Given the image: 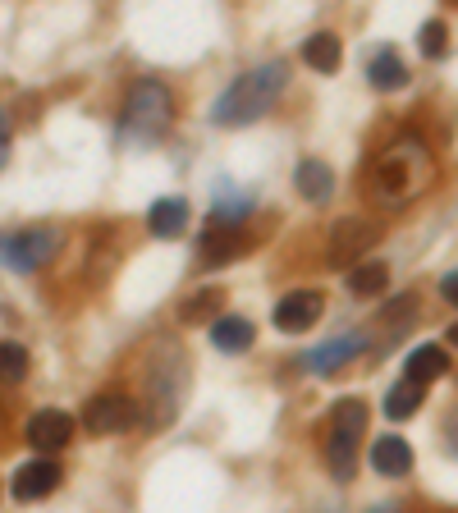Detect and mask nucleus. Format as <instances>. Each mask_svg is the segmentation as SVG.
<instances>
[{
    "instance_id": "obj_23",
    "label": "nucleus",
    "mask_w": 458,
    "mask_h": 513,
    "mask_svg": "<svg viewBox=\"0 0 458 513\" xmlns=\"http://www.w3.org/2000/svg\"><path fill=\"white\" fill-rule=\"evenodd\" d=\"M445 46H449V37H445V23H426L422 28V55H431V60H440L445 55Z\"/></svg>"
},
{
    "instance_id": "obj_5",
    "label": "nucleus",
    "mask_w": 458,
    "mask_h": 513,
    "mask_svg": "<svg viewBox=\"0 0 458 513\" xmlns=\"http://www.w3.org/2000/svg\"><path fill=\"white\" fill-rule=\"evenodd\" d=\"M385 234L381 220H371V216H349V220H339L335 234H330V262L335 266H349L358 262L362 252L376 248V239Z\"/></svg>"
},
{
    "instance_id": "obj_11",
    "label": "nucleus",
    "mask_w": 458,
    "mask_h": 513,
    "mask_svg": "<svg viewBox=\"0 0 458 513\" xmlns=\"http://www.w3.org/2000/svg\"><path fill=\"white\" fill-rule=\"evenodd\" d=\"M243 252H248V239H243L234 225H211V230L202 234V262H207V266L239 262Z\"/></svg>"
},
{
    "instance_id": "obj_21",
    "label": "nucleus",
    "mask_w": 458,
    "mask_h": 513,
    "mask_svg": "<svg viewBox=\"0 0 458 513\" xmlns=\"http://www.w3.org/2000/svg\"><path fill=\"white\" fill-rule=\"evenodd\" d=\"M349 289L358 298H376L390 289V271H385V262H362L349 271Z\"/></svg>"
},
{
    "instance_id": "obj_16",
    "label": "nucleus",
    "mask_w": 458,
    "mask_h": 513,
    "mask_svg": "<svg viewBox=\"0 0 458 513\" xmlns=\"http://www.w3.org/2000/svg\"><path fill=\"white\" fill-rule=\"evenodd\" d=\"M367 78H371V88L399 92L408 83V69H404V60H399L394 51H376L371 55V65H367Z\"/></svg>"
},
{
    "instance_id": "obj_3",
    "label": "nucleus",
    "mask_w": 458,
    "mask_h": 513,
    "mask_svg": "<svg viewBox=\"0 0 458 513\" xmlns=\"http://www.w3.org/2000/svg\"><path fill=\"white\" fill-rule=\"evenodd\" d=\"M362 431H367V404L362 399H344L330 413V431H326V463L335 481L353 477V463H358V445Z\"/></svg>"
},
{
    "instance_id": "obj_12",
    "label": "nucleus",
    "mask_w": 458,
    "mask_h": 513,
    "mask_svg": "<svg viewBox=\"0 0 458 513\" xmlns=\"http://www.w3.org/2000/svg\"><path fill=\"white\" fill-rule=\"evenodd\" d=\"M371 468L381 477H408L413 472V449H408L404 436H381L371 445Z\"/></svg>"
},
{
    "instance_id": "obj_15",
    "label": "nucleus",
    "mask_w": 458,
    "mask_h": 513,
    "mask_svg": "<svg viewBox=\"0 0 458 513\" xmlns=\"http://www.w3.org/2000/svg\"><path fill=\"white\" fill-rule=\"evenodd\" d=\"M353 353H362V339L358 335H349V339H335V344H326V349H317V353H307V372H321V376H330V372H339L344 362L353 358Z\"/></svg>"
},
{
    "instance_id": "obj_1",
    "label": "nucleus",
    "mask_w": 458,
    "mask_h": 513,
    "mask_svg": "<svg viewBox=\"0 0 458 513\" xmlns=\"http://www.w3.org/2000/svg\"><path fill=\"white\" fill-rule=\"evenodd\" d=\"M284 83H289V69H284L280 60H271V65H262V69H252V74H243L239 83H229V88L220 92L216 110H211V120H216L220 129H239V124L262 120L266 110L275 106V97L284 92Z\"/></svg>"
},
{
    "instance_id": "obj_18",
    "label": "nucleus",
    "mask_w": 458,
    "mask_h": 513,
    "mask_svg": "<svg viewBox=\"0 0 458 513\" xmlns=\"http://www.w3.org/2000/svg\"><path fill=\"white\" fill-rule=\"evenodd\" d=\"M298 193L307 197V202H330V193H335V175H330V165L321 161H303L298 165Z\"/></svg>"
},
{
    "instance_id": "obj_10",
    "label": "nucleus",
    "mask_w": 458,
    "mask_h": 513,
    "mask_svg": "<svg viewBox=\"0 0 458 513\" xmlns=\"http://www.w3.org/2000/svg\"><path fill=\"white\" fill-rule=\"evenodd\" d=\"M55 486H60V468H55L51 459H33L14 472L10 491H14V500H42V495H51Z\"/></svg>"
},
{
    "instance_id": "obj_2",
    "label": "nucleus",
    "mask_w": 458,
    "mask_h": 513,
    "mask_svg": "<svg viewBox=\"0 0 458 513\" xmlns=\"http://www.w3.org/2000/svg\"><path fill=\"white\" fill-rule=\"evenodd\" d=\"M426 179H431V156H426L422 142L404 138L381 156V165H376V184L371 188H376L385 202H408V197H417L426 188Z\"/></svg>"
},
{
    "instance_id": "obj_26",
    "label": "nucleus",
    "mask_w": 458,
    "mask_h": 513,
    "mask_svg": "<svg viewBox=\"0 0 458 513\" xmlns=\"http://www.w3.org/2000/svg\"><path fill=\"white\" fill-rule=\"evenodd\" d=\"M5 156H10V124L0 115V165H5Z\"/></svg>"
},
{
    "instance_id": "obj_24",
    "label": "nucleus",
    "mask_w": 458,
    "mask_h": 513,
    "mask_svg": "<svg viewBox=\"0 0 458 513\" xmlns=\"http://www.w3.org/2000/svg\"><path fill=\"white\" fill-rule=\"evenodd\" d=\"M216 307H220V294H216V289H211V294H197L193 303H184V321L211 317V312H216Z\"/></svg>"
},
{
    "instance_id": "obj_17",
    "label": "nucleus",
    "mask_w": 458,
    "mask_h": 513,
    "mask_svg": "<svg viewBox=\"0 0 458 513\" xmlns=\"http://www.w3.org/2000/svg\"><path fill=\"white\" fill-rule=\"evenodd\" d=\"M445 372H449L445 349H436V344H422V349H413V353H408V362H404V376H413V381H422V385L440 381Z\"/></svg>"
},
{
    "instance_id": "obj_8",
    "label": "nucleus",
    "mask_w": 458,
    "mask_h": 513,
    "mask_svg": "<svg viewBox=\"0 0 458 513\" xmlns=\"http://www.w3.org/2000/svg\"><path fill=\"white\" fill-rule=\"evenodd\" d=\"M321 312H326V298L317 289H294V294H284L275 303V326L289 330V335H303L321 321Z\"/></svg>"
},
{
    "instance_id": "obj_4",
    "label": "nucleus",
    "mask_w": 458,
    "mask_h": 513,
    "mask_svg": "<svg viewBox=\"0 0 458 513\" xmlns=\"http://www.w3.org/2000/svg\"><path fill=\"white\" fill-rule=\"evenodd\" d=\"M170 124V92L161 83H138L124 110V142H152Z\"/></svg>"
},
{
    "instance_id": "obj_6",
    "label": "nucleus",
    "mask_w": 458,
    "mask_h": 513,
    "mask_svg": "<svg viewBox=\"0 0 458 513\" xmlns=\"http://www.w3.org/2000/svg\"><path fill=\"white\" fill-rule=\"evenodd\" d=\"M83 422H88V431H97V436H120V431H129V426L138 422V404L120 390H106V394H97V399H88Z\"/></svg>"
},
{
    "instance_id": "obj_25",
    "label": "nucleus",
    "mask_w": 458,
    "mask_h": 513,
    "mask_svg": "<svg viewBox=\"0 0 458 513\" xmlns=\"http://www.w3.org/2000/svg\"><path fill=\"white\" fill-rule=\"evenodd\" d=\"M440 294H445V303L458 307V271H449L445 280H440Z\"/></svg>"
},
{
    "instance_id": "obj_14",
    "label": "nucleus",
    "mask_w": 458,
    "mask_h": 513,
    "mask_svg": "<svg viewBox=\"0 0 458 513\" xmlns=\"http://www.w3.org/2000/svg\"><path fill=\"white\" fill-rule=\"evenodd\" d=\"M252 339H257V330H252L248 317H216L211 321V344H216L220 353H243V349H252Z\"/></svg>"
},
{
    "instance_id": "obj_20",
    "label": "nucleus",
    "mask_w": 458,
    "mask_h": 513,
    "mask_svg": "<svg viewBox=\"0 0 458 513\" xmlns=\"http://www.w3.org/2000/svg\"><path fill=\"white\" fill-rule=\"evenodd\" d=\"M303 60L317 69V74H335L339 69V37L335 33H312L303 42Z\"/></svg>"
},
{
    "instance_id": "obj_22",
    "label": "nucleus",
    "mask_w": 458,
    "mask_h": 513,
    "mask_svg": "<svg viewBox=\"0 0 458 513\" xmlns=\"http://www.w3.org/2000/svg\"><path fill=\"white\" fill-rule=\"evenodd\" d=\"M28 376V353L19 344H0V381H23Z\"/></svg>"
},
{
    "instance_id": "obj_7",
    "label": "nucleus",
    "mask_w": 458,
    "mask_h": 513,
    "mask_svg": "<svg viewBox=\"0 0 458 513\" xmlns=\"http://www.w3.org/2000/svg\"><path fill=\"white\" fill-rule=\"evenodd\" d=\"M51 257H55L51 230H28V234H14V239H0V266H10V271H37Z\"/></svg>"
},
{
    "instance_id": "obj_19",
    "label": "nucleus",
    "mask_w": 458,
    "mask_h": 513,
    "mask_svg": "<svg viewBox=\"0 0 458 513\" xmlns=\"http://www.w3.org/2000/svg\"><path fill=\"white\" fill-rule=\"evenodd\" d=\"M422 394H426V385L413 381V376H404V381L385 394V413H390L394 422H404V417H413L417 408H422Z\"/></svg>"
},
{
    "instance_id": "obj_13",
    "label": "nucleus",
    "mask_w": 458,
    "mask_h": 513,
    "mask_svg": "<svg viewBox=\"0 0 458 513\" xmlns=\"http://www.w3.org/2000/svg\"><path fill=\"white\" fill-rule=\"evenodd\" d=\"M188 225V202L184 197H161L152 211H147V230L156 234V239H179Z\"/></svg>"
},
{
    "instance_id": "obj_9",
    "label": "nucleus",
    "mask_w": 458,
    "mask_h": 513,
    "mask_svg": "<svg viewBox=\"0 0 458 513\" xmlns=\"http://www.w3.org/2000/svg\"><path fill=\"white\" fill-rule=\"evenodd\" d=\"M74 440V417L60 413V408H42V413L28 417V445L42 449V454H55Z\"/></svg>"
},
{
    "instance_id": "obj_27",
    "label": "nucleus",
    "mask_w": 458,
    "mask_h": 513,
    "mask_svg": "<svg viewBox=\"0 0 458 513\" xmlns=\"http://www.w3.org/2000/svg\"><path fill=\"white\" fill-rule=\"evenodd\" d=\"M449 344H458V326H449Z\"/></svg>"
}]
</instances>
